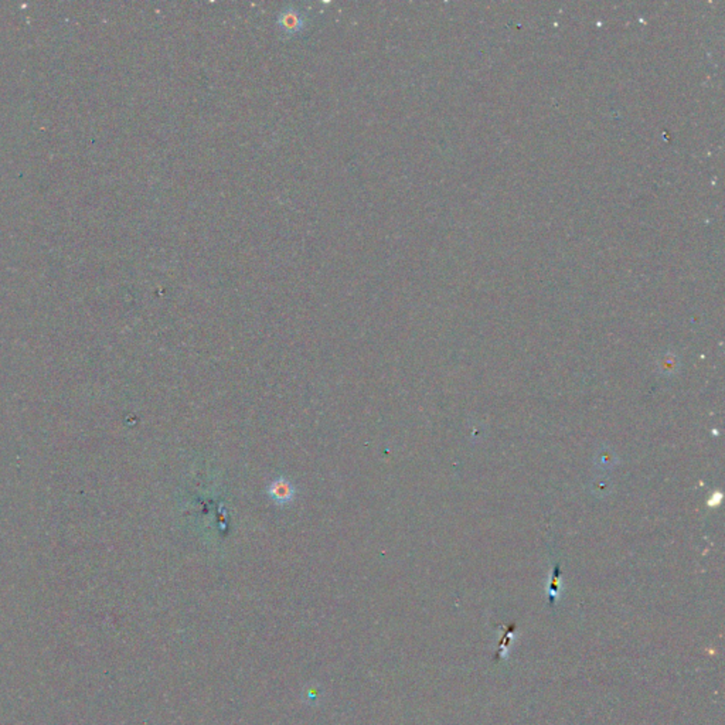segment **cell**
<instances>
[{"label": "cell", "instance_id": "obj_1", "mask_svg": "<svg viewBox=\"0 0 725 725\" xmlns=\"http://www.w3.org/2000/svg\"><path fill=\"white\" fill-rule=\"evenodd\" d=\"M270 495L275 501L285 503L293 497V488L286 481H277L270 489Z\"/></svg>", "mask_w": 725, "mask_h": 725}]
</instances>
